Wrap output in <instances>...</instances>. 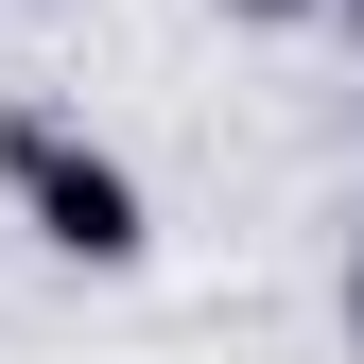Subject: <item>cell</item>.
<instances>
[{
  "instance_id": "obj_1",
  "label": "cell",
  "mask_w": 364,
  "mask_h": 364,
  "mask_svg": "<svg viewBox=\"0 0 364 364\" xmlns=\"http://www.w3.org/2000/svg\"><path fill=\"white\" fill-rule=\"evenodd\" d=\"M0 208H18L35 260H70V278H139L156 260L139 156H122L105 122H70V105H0Z\"/></svg>"
},
{
  "instance_id": "obj_2",
  "label": "cell",
  "mask_w": 364,
  "mask_h": 364,
  "mask_svg": "<svg viewBox=\"0 0 364 364\" xmlns=\"http://www.w3.org/2000/svg\"><path fill=\"white\" fill-rule=\"evenodd\" d=\"M330 330H347V347H364V243H347V278H330Z\"/></svg>"
},
{
  "instance_id": "obj_3",
  "label": "cell",
  "mask_w": 364,
  "mask_h": 364,
  "mask_svg": "<svg viewBox=\"0 0 364 364\" xmlns=\"http://www.w3.org/2000/svg\"><path fill=\"white\" fill-rule=\"evenodd\" d=\"M225 18H260V35H278V18H312V0H225Z\"/></svg>"
},
{
  "instance_id": "obj_4",
  "label": "cell",
  "mask_w": 364,
  "mask_h": 364,
  "mask_svg": "<svg viewBox=\"0 0 364 364\" xmlns=\"http://www.w3.org/2000/svg\"><path fill=\"white\" fill-rule=\"evenodd\" d=\"M347 18H364V0H347Z\"/></svg>"
}]
</instances>
